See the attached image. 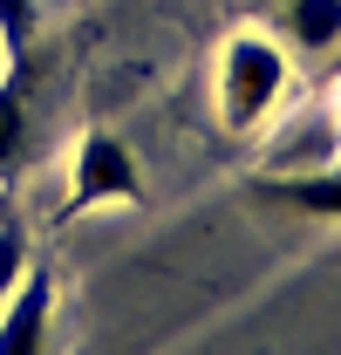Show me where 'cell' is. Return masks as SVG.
<instances>
[{
  "instance_id": "obj_6",
  "label": "cell",
  "mask_w": 341,
  "mask_h": 355,
  "mask_svg": "<svg viewBox=\"0 0 341 355\" xmlns=\"http://www.w3.org/2000/svg\"><path fill=\"white\" fill-rule=\"evenodd\" d=\"M21 150H28V110H21V89L0 83V184H14Z\"/></svg>"
},
{
  "instance_id": "obj_4",
  "label": "cell",
  "mask_w": 341,
  "mask_h": 355,
  "mask_svg": "<svg viewBox=\"0 0 341 355\" xmlns=\"http://www.w3.org/2000/svg\"><path fill=\"white\" fill-rule=\"evenodd\" d=\"M48 314H55V287H48L42 266H28L14 280V294L0 301V355H42Z\"/></svg>"
},
{
  "instance_id": "obj_1",
  "label": "cell",
  "mask_w": 341,
  "mask_h": 355,
  "mask_svg": "<svg viewBox=\"0 0 341 355\" xmlns=\"http://www.w3.org/2000/svg\"><path fill=\"white\" fill-rule=\"evenodd\" d=\"M287 96V55L253 28L225 35L218 48V123L225 130H259L273 116V103Z\"/></svg>"
},
{
  "instance_id": "obj_8",
  "label": "cell",
  "mask_w": 341,
  "mask_h": 355,
  "mask_svg": "<svg viewBox=\"0 0 341 355\" xmlns=\"http://www.w3.org/2000/svg\"><path fill=\"white\" fill-rule=\"evenodd\" d=\"M35 35V0H0V48H28Z\"/></svg>"
},
{
  "instance_id": "obj_3",
  "label": "cell",
  "mask_w": 341,
  "mask_h": 355,
  "mask_svg": "<svg viewBox=\"0 0 341 355\" xmlns=\"http://www.w3.org/2000/svg\"><path fill=\"white\" fill-rule=\"evenodd\" d=\"M253 191L266 205H280V212L341 225V164H287V171H266Z\"/></svg>"
},
{
  "instance_id": "obj_5",
  "label": "cell",
  "mask_w": 341,
  "mask_h": 355,
  "mask_svg": "<svg viewBox=\"0 0 341 355\" xmlns=\"http://www.w3.org/2000/svg\"><path fill=\"white\" fill-rule=\"evenodd\" d=\"M287 35L294 48H335L341 42V0H287Z\"/></svg>"
},
{
  "instance_id": "obj_2",
  "label": "cell",
  "mask_w": 341,
  "mask_h": 355,
  "mask_svg": "<svg viewBox=\"0 0 341 355\" xmlns=\"http://www.w3.org/2000/svg\"><path fill=\"white\" fill-rule=\"evenodd\" d=\"M137 198H143V178H137L130 144L110 137V130H82V144H76V178H69V212L137 205Z\"/></svg>"
},
{
  "instance_id": "obj_7",
  "label": "cell",
  "mask_w": 341,
  "mask_h": 355,
  "mask_svg": "<svg viewBox=\"0 0 341 355\" xmlns=\"http://www.w3.org/2000/svg\"><path fill=\"white\" fill-rule=\"evenodd\" d=\"M21 273H28V232H21L14 219H0V301L14 294Z\"/></svg>"
}]
</instances>
